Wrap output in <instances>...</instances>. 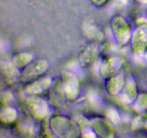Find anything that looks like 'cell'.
Instances as JSON below:
<instances>
[{"mask_svg":"<svg viewBox=\"0 0 147 138\" xmlns=\"http://www.w3.org/2000/svg\"><path fill=\"white\" fill-rule=\"evenodd\" d=\"M52 129L57 135L63 137L78 136L79 129L73 120L65 116H55L52 118Z\"/></svg>","mask_w":147,"mask_h":138,"instance_id":"1","label":"cell"},{"mask_svg":"<svg viewBox=\"0 0 147 138\" xmlns=\"http://www.w3.org/2000/svg\"><path fill=\"white\" fill-rule=\"evenodd\" d=\"M49 68V63L46 59H39L33 61L24 68L22 73L20 79L23 82H31L41 77L47 72Z\"/></svg>","mask_w":147,"mask_h":138,"instance_id":"2","label":"cell"},{"mask_svg":"<svg viewBox=\"0 0 147 138\" xmlns=\"http://www.w3.org/2000/svg\"><path fill=\"white\" fill-rule=\"evenodd\" d=\"M113 34L120 45H124L131 37V31L127 21L121 16H116L111 21Z\"/></svg>","mask_w":147,"mask_h":138,"instance_id":"3","label":"cell"},{"mask_svg":"<svg viewBox=\"0 0 147 138\" xmlns=\"http://www.w3.org/2000/svg\"><path fill=\"white\" fill-rule=\"evenodd\" d=\"M63 90L67 99L74 100L79 95L80 83L77 76L71 71H65L63 75Z\"/></svg>","mask_w":147,"mask_h":138,"instance_id":"4","label":"cell"},{"mask_svg":"<svg viewBox=\"0 0 147 138\" xmlns=\"http://www.w3.org/2000/svg\"><path fill=\"white\" fill-rule=\"evenodd\" d=\"M27 103L32 114L37 119H44L50 114V106L43 99L37 96H32L27 99Z\"/></svg>","mask_w":147,"mask_h":138,"instance_id":"5","label":"cell"},{"mask_svg":"<svg viewBox=\"0 0 147 138\" xmlns=\"http://www.w3.org/2000/svg\"><path fill=\"white\" fill-rule=\"evenodd\" d=\"M85 35L90 40L100 42L104 39V33L98 24L91 17H86L82 24Z\"/></svg>","mask_w":147,"mask_h":138,"instance_id":"6","label":"cell"},{"mask_svg":"<svg viewBox=\"0 0 147 138\" xmlns=\"http://www.w3.org/2000/svg\"><path fill=\"white\" fill-rule=\"evenodd\" d=\"M53 84V78L50 76H43L30 82L25 88L27 93L32 96L40 94L48 90Z\"/></svg>","mask_w":147,"mask_h":138,"instance_id":"7","label":"cell"},{"mask_svg":"<svg viewBox=\"0 0 147 138\" xmlns=\"http://www.w3.org/2000/svg\"><path fill=\"white\" fill-rule=\"evenodd\" d=\"M132 46L136 53L144 52L147 47V26L141 25L132 34Z\"/></svg>","mask_w":147,"mask_h":138,"instance_id":"8","label":"cell"},{"mask_svg":"<svg viewBox=\"0 0 147 138\" xmlns=\"http://www.w3.org/2000/svg\"><path fill=\"white\" fill-rule=\"evenodd\" d=\"M93 129L103 137H111L114 135L115 130L108 119L101 117H95L90 121Z\"/></svg>","mask_w":147,"mask_h":138,"instance_id":"9","label":"cell"},{"mask_svg":"<svg viewBox=\"0 0 147 138\" xmlns=\"http://www.w3.org/2000/svg\"><path fill=\"white\" fill-rule=\"evenodd\" d=\"M124 63V60L120 57H111L103 62L100 73L106 78L116 74V72L122 67Z\"/></svg>","mask_w":147,"mask_h":138,"instance_id":"10","label":"cell"},{"mask_svg":"<svg viewBox=\"0 0 147 138\" xmlns=\"http://www.w3.org/2000/svg\"><path fill=\"white\" fill-rule=\"evenodd\" d=\"M100 50V45L97 42L88 45L80 55V63L83 66L93 63L97 59Z\"/></svg>","mask_w":147,"mask_h":138,"instance_id":"11","label":"cell"},{"mask_svg":"<svg viewBox=\"0 0 147 138\" xmlns=\"http://www.w3.org/2000/svg\"><path fill=\"white\" fill-rule=\"evenodd\" d=\"M125 77L123 73L114 74L107 81V89L110 93L116 95L121 91L125 85Z\"/></svg>","mask_w":147,"mask_h":138,"instance_id":"12","label":"cell"},{"mask_svg":"<svg viewBox=\"0 0 147 138\" xmlns=\"http://www.w3.org/2000/svg\"><path fill=\"white\" fill-rule=\"evenodd\" d=\"M137 98V88L136 83L133 78L127 80L124 85L122 93V99L125 103H131Z\"/></svg>","mask_w":147,"mask_h":138,"instance_id":"13","label":"cell"},{"mask_svg":"<svg viewBox=\"0 0 147 138\" xmlns=\"http://www.w3.org/2000/svg\"><path fill=\"white\" fill-rule=\"evenodd\" d=\"M1 68L4 76L11 83L17 81L18 78H20L21 76L18 70V67L13 62H2L1 64Z\"/></svg>","mask_w":147,"mask_h":138,"instance_id":"14","label":"cell"},{"mask_svg":"<svg viewBox=\"0 0 147 138\" xmlns=\"http://www.w3.org/2000/svg\"><path fill=\"white\" fill-rule=\"evenodd\" d=\"M18 129L20 133L24 137H33L35 135V126L28 118L20 120L18 124Z\"/></svg>","mask_w":147,"mask_h":138,"instance_id":"15","label":"cell"},{"mask_svg":"<svg viewBox=\"0 0 147 138\" xmlns=\"http://www.w3.org/2000/svg\"><path fill=\"white\" fill-rule=\"evenodd\" d=\"M34 60V55L31 53L22 52L16 55L13 59V63L18 68H24Z\"/></svg>","mask_w":147,"mask_h":138,"instance_id":"16","label":"cell"},{"mask_svg":"<svg viewBox=\"0 0 147 138\" xmlns=\"http://www.w3.org/2000/svg\"><path fill=\"white\" fill-rule=\"evenodd\" d=\"M17 110L11 106L5 107L1 112V120L4 124H10L17 119Z\"/></svg>","mask_w":147,"mask_h":138,"instance_id":"17","label":"cell"},{"mask_svg":"<svg viewBox=\"0 0 147 138\" xmlns=\"http://www.w3.org/2000/svg\"><path fill=\"white\" fill-rule=\"evenodd\" d=\"M106 116L107 119L114 124H118L121 122L120 114L116 109L113 106H109L106 112Z\"/></svg>","mask_w":147,"mask_h":138,"instance_id":"18","label":"cell"},{"mask_svg":"<svg viewBox=\"0 0 147 138\" xmlns=\"http://www.w3.org/2000/svg\"><path fill=\"white\" fill-rule=\"evenodd\" d=\"M134 107L137 112H142L147 109V93H142L137 96Z\"/></svg>","mask_w":147,"mask_h":138,"instance_id":"19","label":"cell"},{"mask_svg":"<svg viewBox=\"0 0 147 138\" xmlns=\"http://www.w3.org/2000/svg\"><path fill=\"white\" fill-rule=\"evenodd\" d=\"M132 128L134 129L145 128L147 129V113L138 116L132 122Z\"/></svg>","mask_w":147,"mask_h":138,"instance_id":"20","label":"cell"},{"mask_svg":"<svg viewBox=\"0 0 147 138\" xmlns=\"http://www.w3.org/2000/svg\"><path fill=\"white\" fill-rule=\"evenodd\" d=\"M88 97L89 102H90V103L93 106L98 107V106L101 104V103H101V99H100V96H99V94L97 93L96 91L93 90V89L89 91Z\"/></svg>","mask_w":147,"mask_h":138,"instance_id":"21","label":"cell"},{"mask_svg":"<svg viewBox=\"0 0 147 138\" xmlns=\"http://www.w3.org/2000/svg\"><path fill=\"white\" fill-rule=\"evenodd\" d=\"M92 128L90 123L81 126L82 136L84 137H96V135Z\"/></svg>","mask_w":147,"mask_h":138,"instance_id":"22","label":"cell"},{"mask_svg":"<svg viewBox=\"0 0 147 138\" xmlns=\"http://www.w3.org/2000/svg\"><path fill=\"white\" fill-rule=\"evenodd\" d=\"M1 97L2 103H6V104H9V103L12 102L14 99V95L10 91H5L1 93Z\"/></svg>","mask_w":147,"mask_h":138,"instance_id":"23","label":"cell"},{"mask_svg":"<svg viewBox=\"0 0 147 138\" xmlns=\"http://www.w3.org/2000/svg\"><path fill=\"white\" fill-rule=\"evenodd\" d=\"M128 0H114V4H116V7H123L127 4Z\"/></svg>","mask_w":147,"mask_h":138,"instance_id":"24","label":"cell"},{"mask_svg":"<svg viewBox=\"0 0 147 138\" xmlns=\"http://www.w3.org/2000/svg\"><path fill=\"white\" fill-rule=\"evenodd\" d=\"M106 1H107V0H93V1L94 2V4H96V5H98V6L102 5V4H104Z\"/></svg>","mask_w":147,"mask_h":138,"instance_id":"25","label":"cell"},{"mask_svg":"<svg viewBox=\"0 0 147 138\" xmlns=\"http://www.w3.org/2000/svg\"><path fill=\"white\" fill-rule=\"evenodd\" d=\"M139 1L142 3H144V4H147V0H139Z\"/></svg>","mask_w":147,"mask_h":138,"instance_id":"26","label":"cell"}]
</instances>
